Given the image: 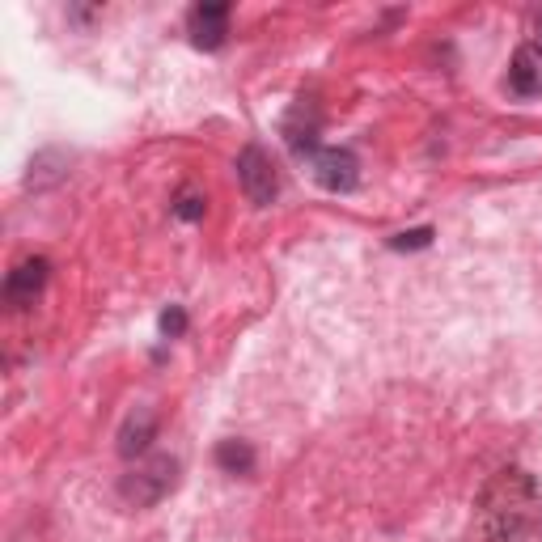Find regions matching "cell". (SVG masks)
Masks as SVG:
<instances>
[{"label":"cell","instance_id":"1","mask_svg":"<svg viewBox=\"0 0 542 542\" xmlns=\"http://www.w3.org/2000/svg\"><path fill=\"white\" fill-rule=\"evenodd\" d=\"M178 471H183L178 458L157 454L149 462H140L132 475H123L119 492H123V500H128L132 509H153V504H161L178 487Z\"/></svg>","mask_w":542,"mask_h":542},{"label":"cell","instance_id":"2","mask_svg":"<svg viewBox=\"0 0 542 542\" xmlns=\"http://www.w3.org/2000/svg\"><path fill=\"white\" fill-rule=\"evenodd\" d=\"M238 183L246 191V200L255 208H267L280 195V174L271 166V157L259 149V144H246L238 153Z\"/></svg>","mask_w":542,"mask_h":542},{"label":"cell","instance_id":"3","mask_svg":"<svg viewBox=\"0 0 542 542\" xmlns=\"http://www.w3.org/2000/svg\"><path fill=\"white\" fill-rule=\"evenodd\" d=\"M530 500H534V479L526 471H500L483 487L479 509L483 513H526Z\"/></svg>","mask_w":542,"mask_h":542},{"label":"cell","instance_id":"4","mask_svg":"<svg viewBox=\"0 0 542 542\" xmlns=\"http://www.w3.org/2000/svg\"><path fill=\"white\" fill-rule=\"evenodd\" d=\"M314 178H318L322 191L348 195V191H356V183H360V161H356L352 149H318V157H314Z\"/></svg>","mask_w":542,"mask_h":542},{"label":"cell","instance_id":"5","mask_svg":"<svg viewBox=\"0 0 542 542\" xmlns=\"http://www.w3.org/2000/svg\"><path fill=\"white\" fill-rule=\"evenodd\" d=\"M47 276H51L47 259H22L5 276V305L9 310H26V305H34V297L47 288Z\"/></svg>","mask_w":542,"mask_h":542},{"label":"cell","instance_id":"6","mask_svg":"<svg viewBox=\"0 0 542 542\" xmlns=\"http://www.w3.org/2000/svg\"><path fill=\"white\" fill-rule=\"evenodd\" d=\"M229 34V5L212 0V5H195L191 9V43L200 51H216Z\"/></svg>","mask_w":542,"mask_h":542},{"label":"cell","instance_id":"7","mask_svg":"<svg viewBox=\"0 0 542 542\" xmlns=\"http://www.w3.org/2000/svg\"><path fill=\"white\" fill-rule=\"evenodd\" d=\"M509 89H513V94H521V98L542 94V47L538 43L517 47L513 68H509Z\"/></svg>","mask_w":542,"mask_h":542},{"label":"cell","instance_id":"8","mask_svg":"<svg viewBox=\"0 0 542 542\" xmlns=\"http://www.w3.org/2000/svg\"><path fill=\"white\" fill-rule=\"evenodd\" d=\"M153 437H157V411L153 407H136L119 428V454L136 458V454H144V449L153 445Z\"/></svg>","mask_w":542,"mask_h":542},{"label":"cell","instance_id":"9","mask_svg":"<svg viewBox=\"0 0 542 542\" xmlns=\"http://www.w3.org/2000/svg\"><path fill=\"white\" fill-rule=\"evenodd\" d=\"M68 166H72V157L64 149H43V153H34L30 161V174H26V187L34 191H43V187H56L68 178Z\"/></svg>","mask_w":542,"mask_h":542},{"label":"cell","instance_id":"10","mask_svg":"<svg viewBox=\"0 0 542 542\" xmlns=\"http://www.w3.org/2000/svg\"><path fill=\"white\" fill-rule=\"evenodd\" d=\"M216 466L229 475H250L255 471V449H250L246 441H221L216 445Z\"/></svg>","mask_w":542,"mask_h":542},{"label":"cell","instance_id":"11","mask_svg":"<svg viewBox=\"0 0 542 542\" xmlns=\"http://www.w3.org/2000/svg\"><path fill=\"white\" fill-rule=\"evenodd\" d=\"M204 212H208V200H204L200 191H183V195H178V204H174L178 221H204Z\"/></svg>","mask_w":542,"mask_h":542},{"label":"cell","instance_id":"12","mask_svg":"<svg viewBox=\"0 0 542 542\" xmlns=\"http://www.w3.org/2000/svg\"><path fill=\"white\" fill-rule=\"evenodd\" d=\"M424 246H432V229H407L390 238V250H424Z\"/></svg>","mask_w":542,"mask_h":542},{"label":"cell","instance_id":"13","mask_svg":"<svg viewBox=\"0 0 542 542\" xmlns=\"http://www.w3.org/2000/svg\"><path fill=\"white\" fill-rule=\"evenodd\" d=\"M187 331V314H183V305H170L166 314H161V335L166 339H178Z\"/></svg>","mask_w":542,"mask_h":542},{"label":"cell","instance_id":"14","mask_svg":"<svg viewBox=\"0 0 542 542\" xmlns=\"http://www.w3.org/2000/svg\"><path fill=\"white\" fill-rule=\"evenodd\" d=\"M534 26H538V39H542V13L534 17ZM538 47H542V43H538Z\"/></svg>","mask_w":542,"mask_h":542}]
</instances>
